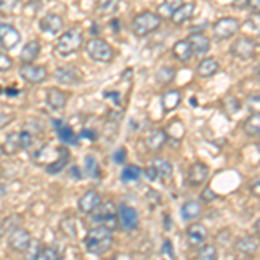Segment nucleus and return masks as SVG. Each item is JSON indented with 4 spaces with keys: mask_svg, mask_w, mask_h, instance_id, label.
I'll use <instances>...</instances> for the list:
<instances>
[{
    "mask_svg": "<svg viewBox=\"0 0 260 260\" xmlns=\"http://www.w3.org/2000/svg\"><path fill=\"white\" fill-rule=\"evenodd\" d=\"M243 132L248 137H257L260 132V115L258 113H250V116L243 123Z\"/></svg>",
    "mask_w": 260,
    "mask_h": 260,
    "instance_id": "7c9ffc66",
    "label": "nucleus"
},
{
    "mask_svg": "<svg viewBox=\"0 0 260 260\" xmlns=\"http://www.w3.org/2000/svg\"><path fill=\"white\" fill-rule=\"evenodd\" d=\"M12 120H14V115H12V113H0V130L4 127H7Z\"/></svg>",
    "mask_w": 260,
    "mask_h": 260,
    "instance_id": "09e8293b",
    "label": "nucleus"
},
{
    "mask_svg": "<svg viewBox=\"0 0 260 260\" xmlns=\"http://www.w3.org/2000/svg\"><path fill=\"white\" fill-rule=\"evenodd\" d=\"M172 56L180 62H187L192 57V50L187 40H177L172 45Z\"/></svg>",
    "mask_w": 260,
    "mask_h": 260,
    "instance_id": "bb28decb",
    "label": "nucleus"
},
{
    "mask_svg": "<svg viewBox=\"0 0 260 260\" xmlns=\"http://www.w3.org/2000/svg\"><path fill=\"white\" fill-rule=\"evenodd\" d=\"M54 78L59 83H62V85H80L83 82L82 71L77 66H71V64L57 68L56 73H54Z\"/></svg>",
    "mask_w": 260,
    "mask_h": 260,
    "instance_id": "ddd939ff",
    "label": "nucleus"
},
{
    "mask_svg": "<svg viewBox=\"0 0 260 260\" xmlns=\"http://www.w3.org/2000/svg\"><path fill=\"white\" fill-rule=\"evenodd\" d=\"M19 0H0V12L2 14H12L18 7Z\"/></svg>",
    "mask_w": 260,
    "mask_h": 260,
    "instance_id": "a19ab883",
    "label": "nucleus"
},
{
    "mask_svg": "<svg viewBox=\"0 0 260 260\" xmlns=\"http://www.w3.org/2000/svg\"><path fill=\"white\" fill-rule=\"evenodd\" d=\"M7 245L14 253H26L31 245V234L23 225H18L7 233Z\"/></svg>",
    "mask_w": 260,
    "mask_h": 260,
    "instance_id": "6e6552de",
    "label": "nucleus"
},
{
    "mask_svg": "<svg viewBox=\"0 0 260 260\" xmlns=\"http://www.w3.org/2000/svg\"><path fill=\"white\" fill-rule=\"evenodd\" d=\"M0 154H2V146H0Z\"/></svg>",
    "mask_w": 260,
    "mask_h": 260,
    "instance_id": "4d7b16f0",
    "label": "nucleus"
},
{
    "mask_svg": "<svg viewBox=\"0 0 260 260\" xmlns=\"http://www.w3.org/2000/svg\"><path fill=\"white\" fill-rule=\"evenodd\" d=\"M220 70V64L219 61L215 59V57H203L198 66H196V73H198V77L201 78H212L213 75H217Z\"/></svg>",
    "mask_w": 260,
    "mask_h": 260,
    "instance_id": "b1692460",
    "label": "nucleus"
},
{
    "mask_svg": "<svg viewBox=\"0 0 260 260\" xmlns=\"http://www.w3.org/2000/svg\"><path fill=\"white\" fill-rule=\"evenodd\" d=\"M113 231L106 225L98 224L95 228H92L89 233L83 238V246H85V251L90 255H101L108 253L113 246Z\"/></svg>",
    "mask_w": 260,
    "mask_h": 260,
    "instance_id": "f257e3e1",
    "label": "nucleus"
},
{
    "mask_svg": "<svg viewBox=\"0 0 260 260\" xmlns=\"http://www.w3.org/2000/svg\"><path fill=\"white\" fill-rule=\"evenodd\" d=\"M151 165H153L154 170H156L158 180H161V182H169V180L172 179V174H174V167H172L170 161L163 160V158H154Z\"/></svg>",
    "mask_w": 260,
    "mask_h": 260,
    "instance_id": "cd10ccee",
    "label": "nucleus"
},
{
    "mask_svg": "<svg viewBox=\"0 0 260 260\" xmlns=\"http://www.w3.org/2000/svg\"><path fill=\"white\" fill-rule=\"evenodd\" d=\"M118 224L125 231H134L139 228V212L134 207L121 203L118 207Z\"/></svg>",
    "mask_w": 260,
    "mask_h": 260,
    "instance_id": "4468645a",
    "label": "nucleus"
},
{
    "mask_svg": "<svg viewBox=\"0 0 260 260\" xmlns=\"http://www.w3.org/2000/svg\"><path fill=\"white\" fill-rule=\"evenodd\" d=\"M182 2H184V0H163V2L160 4V7H158L156 14L160 16L161 19H170L172 12L177 9Z\"/></svg>",
    "mask_w": 260,
    "mask_h": 260,
    "instance_id": "473e14b6",
    "label": "nucleus"
},
{
    "mask_svg": "<svg viewBox=\"0 0 260 260\" xmlns=\"http://www.w3.org/2000/svg\"><path fill=\"white\" fill-rule=\"evenodd\" d=\"M248 2L250 0H233L231 6H233L234 9H245V7H248Z\"/></svg>",
    "mask_w": 260,
    "mask_h": 260,
    "instance_id": "3c124183",
    "label": "nucleus"
},
{
    "mask_svg": "<svg viewBox=\"0 0 260 260\" xmlns=\"http://www.w3.org/2000/svg\"><path fill=\"white\" fill-rule=\"evenodd\" d=\"M12 68H14V59H12L9 54L0 50V73H7Z\"/></svg>",
    "mask_w": 260,
    "mask_h": 260,
    "instance_id": "ea45409f",
    "label": "nucleus"
},
{
    "mask_svg": "<svg viewBox=\"0 0 260 260\" xmlns=\"http://www.w3.org/2000/svg\"><path fill=\"white\" fill-rule=\"evenodd\" d=\"M142 175H144V177L148 179V180H151V182L158 180V174H156V170H154V167H153V165H149L148 169L142 170Z\"/></svg>",
    "mask_w": 260,
    "mask_h": 260,
    "instance_id": "de8ad7c7",
    "label": "nucleus"
},
{
    "mask_svg": "<svg viewBox=\"0 0 260 260\" xmlns=\"http://www.w3.org/2000/svg\"><path fill=\"white\" fill-rule=\"evenodd\" d=\"M208 175H210L208 165H205L203 161H196V163H192L189 167V170H187L186 184L189 187H200L208 180Z\"/></svg>",
    "mask_w": 260,
    "mask_h": 260,
    "instance_id": "9d476101",
    "label": "nucleus"
},
{
    "mask_svg": "<svg viewBox=\"0 0 260 260\" xmlns=\"http://www.w3.org/2000/svg\"><path fill=\"white\" fill-rule=\"evenodd\" d=\"M78 137H90L92 141H95V139H98V136H95V132H94V130H83L82 134H78Z\"/></svg>",
    "mask_w": 260,
    "mask_h": 260,
    "instance_id": "864d4df0",
    "label": "nucleus"
},
{
    "mask_svg": "<svg viewBox=\"0 0 260 260\" xmlns=\"http://www.w3.org/2000/svg\"><path fill=\"white\" fill-rule=\"evenodd\" d=\"M118 6H120L118 0H98L95 11H98L101 16H110L118 11Z\"/></svg>",
    "mask_w": 260,
    "mask_h": 260,
    "instance_id": "72a5a7b5",
    "label": "nucleus"
},
{
    "mask_svg": "<svg viewBox=\"0 0 260 260\" xmlns=\"http://www.w3.org/2000/svg\"><path fill=\"white\" fill-rule=\"evenodd\" d=\"M85 50L89 54V57L92 61L101 62V64H110L115 61V49L108 40L101 39V37H94V39L87 40Z\"/></svg>",
    "mask_w": 260,
    "mask_h": 260,
    "instance_id": "7ed1b4c3",
    "label": "nucleus"
},
{
    "mask_svg": "<svg viewBox=\"0 0 260 260\" xmlns=\"http://www.w3.org/2000/svg\"><path fill=\"white\" fill-rule=\"evenodd\" d=\"M54 127H56V132H57V137L62 144H78V134H75V130L66 125L64 121L61 120H54Z\"/></svg>",
    "mask_w": 260,
    "mask_h": 260,
    "instance_id": "5701e85b",
    "label": "nucleus"
},
{
    "mask_svg": "<svg viewBox=\"0 0 260 260\" xmlns=\"http://www.w3.org/2000/svg\"><path fill=\"white\" fill-rule=\"evenodd\" d=\"M169 141V136H167L165 130L161 128H154L146 136V148H148L151 153H158V151L163 149V146Z\"/></svg>",
    "mask_w": 260,
    "mask_h": 260,
    "instance_id": "412c9836",
    "label": "nucleus"
},
{
    "mask_svg": "<svg viewBox=\"0 0 260 260\" xmlns=\"http://www.w3.org/2000/svg\"><path fill=\"white\" fill-rule=\"evenodd\" d=\"M258 228H260V220L257 219V220H255V225H253V233H255V236H258Z\"/></svg>",
    "mask_w": 260,
    "mask_h": 260,
    "instance_id": "5fc2aeb1",
    "label": "nucleus"
},
{
    "mask_svg": "<svg viewBox=\"0 0 260 260\" xmlns=\"http://www.w3.org/2000/svg\"><path fill=\"white\" fill-rule=\"evenodd\" d=\"M258 187H260V179L257 177V179L253 180V182H251V186H250V192H251V194L255 196V198H258V196H260V192H258Z\"/></svg>",
    "mask_w": 260,
    "mask_h": 260,
    "instance_id": "8fccbe9b",
    "label": "nucleus"
},
{
    "mask_svg": "<svg viewBox=\"0 0 260 260\" xmlns=\"http://www.w3.org/2000/svg\"><path fill=\"white\" fill-rule=\"evenodd\" d=\"M161 253L165 255V257H170V258H175V251H174V245H172V241L165 240L161 246Z\"/></svg>",
    "mask_w": 260,
    "mask_h": 260,
    "instance_id": "49530a36",
    "label": "nucleus"
},
{
    "mask_svg": "<svg viewBox=\"0 0 260 260\" xmlns=\"http://www.w3.org/2000/svg\"><path fill=\"white\" fill-rule=\"evenodd\" d=\"M217 255H219V251L213 245H201L198 246V258L201 260H215Z\"/></svg>",
    "mask_w": 260,
    "mask_h": 260,
    "instance_id": "4c0bfd02",
    "label": "nucleus"
},
{
    "mask_svg": "<svg viewBox=\"0 0 260 260\" xmlns=\"http://www.w3.org/2000/svg\"><path fill=\"white\" fill-rule=\"evenodd\" d=\"M180 217H182L184 222L198 220L201 217V205L194 200L186 201V203L180 207Z\"/></svg>",
    "mask_w": 260,
    "mask_h": 260,
    "instance_id": "393cba45",
    "label": "nucleus"
},
{
    "mask_svg": "<svg viewBox=\"0 0 260 260\" xmlns=\"http://www.w3.org/2000/svg\"><path fill=\"white\" fill-rule=\"evenodd\" d=\"M175 75H177V71L175 68H170V66H163L156 71V82L161 83V85H169L175 80Z\"/></svg>",
    "mask_w": 260,
    "mask_h": 260,
    "instance_id": "f704fd0d",
    "label": "nucleus"
},
{
    "mask_svg": "<svg viewBox=\"0 0 260 260\" xmlns=\"http://www.w3.org/2000/svg\"><path fill=\"white\" fill-rule=\"evenodd\" d=\"M217 198V192L212 189V187H205L203 191H201L200 194V201L201 203H212L213 200Z\"/></svg>",
    "mask_w": 260,
    "mask_h": 260,
    "instance_id": "a18cd8bd",
    "label": "nucleus"
},
{
    "mask_svg": "<svg viewBox=\"0 0 260 260\" xmlns=\"http://www.w3.org/2000/svg\"><path fill=\"white\" fill-rule=\"evenodd\" d=\"M141 177H142V169L134 165V163H130V165H127L121 170V182H125V184L136 182V180H139Z\"/></svg>",
    "mask_w": 260,
    "mask_h": 260,
    "instance_id": "2f4dec72",
    "label": "nucleus"
},
{
    "mask_svg": "<svg viewBox=\"0 0 260 260\" xmlns=\"http://www.w3.org/2000/svg\"><path fill=\"white\" fill-rule=\"evenodd\" d=\"M241 28V23L238 18H233V16H225V18H220L213 23V28H212V35L215 40H229L240 31Z\"/></svg>",
    "mask_w": 260,
    "mask_h": 260,
    "instance_id": "423d86ee",
    "label": "nucleus"
},
{
    "mask_svg": "<svg viewBox=\"0 0 260 260\" xmlns=\"http://www.w3.org/2000/svg\"><path fill=\"white\" fill-rule=\"evenodd\" d=\"M182 101V95H180L179 90L175 89H169L161 94V108H163V113H170L174 111L175 108L180 104Z\"/></svg>",
    "mask_w": 260,
    "mask_h": 260,
    "instance_id": "a878e982",
    "label": "nucleus"
},
{
    "mask_svg": "<svg viewBox=\"0 0 260 260\" xmlns=\"http://www.w3.org/2000/svg\"><path fill=\"white\" fill-rule=\"evenodd\" d=\"M208 238V229L207 225H203L198 220H192V224L187 225L186 229V241L191 248H198V246L203 245Z\"/></svg>",
    "mask_w": 260,
    "mask_h": 260,
    "instance_id": "f8f14e48",
    "label": "nucleus"
},
{
    "mask_svg": "<svg viewBox=\"0 0 260 260\" xmlns=\"http://www.w3.org/2000/svg\"><path fill=\"white\" fill-rule=\"evenodd\" d=\"M21 149V141H19V132H11L7 134L6 141H4V146H2V153L9 154V156H14L18 154Z\"/></svg>",
    "mask_w": 260,
    "mask_h": 260,
    "instance_id": "c756f323",
    "label": "nucleus"
},
{
    "mask_svg": "<svg viewBox=\"0 0 260 260\" xmlns=\"http://www.w3.org/2000/svg\"><path fill=\"white\" fill-rule=\"evenodd\" d=\"M248 7L251 9V12L258 14V12H260V0H250V2H248Z\"/></svg>",
    "mask_w": 260,
    "mask_h": 260,
    "instance_id": "603ef678",
    "label": "nucleus"
},
{
    "mask_svg": "<svg viewBox=\"0 0 260 260\" xmlns=\"http://www.w3.org/2000/svg\"><path fill=\"white\" fill-rule=\"evenodd\" d=\"M257 49H258L257 40L250 39V37H240V39L233 42V45L229 47V52L231 56L240 61H250L257 56Z\"/></svg>",
    "mask_w": 260,
    "mask_h": 260,
    "instance_id": "0eeeda50",
    "label": "nucleus"
},
{
    "mask_svg": "<svg viewBox=\"0 0 260 260\" xmlns=\"http://www.w3.org/2000/svg\"><path fill=\"white\" fill-rule=\"evenodd\" d=\"M101 194L95 189H90V191H87V192H83V194L78 198V210H80L82 213H92L95 210V208L99 207V203H101Z\"/></svg>",
    "mask_w": 260,
    "mask_h": 260,
    "instance_id": "aec40b11",
    "label": "nucleus"
},
{
    "mask_svg": "<svg viewBox=\"0 0 260 260\" xmlns=\"http://www.w3.org/2000/svg\"><path fill=\"white\" fill-rule=\"evenodd\" d=\"M21 33L9 23H0V47L4 50H12L19 45Z\"/></svg>",
    "mask_w": 260,
    "mask_h": 260,
    "instance_id": "9b49d317",
    "label": "nucleus"
},
{
    "mask_svg": "<svg viewBox=\"0 0 260 260\" xmlns=\"http://www.w3.org/2000/svg\"><path fill=\"white\" fill-rule=\"evenodd\" d=\"M19 77L23 78L26 83H31V85H40V83L49 80V70L45 66L40 64H21L19 66Z\"/></svg>",
    "mask_w": 260,
    "mask_h": 260,
    "instance_id": "1a4fd4ad",
    "label": "nucleus"
},
{
    "mask_svg": "<svg viewBox=\"0 0 260 260\" xmlns=\"http://www.w3.org/2000/svg\"><path fill=\"white\" fill-rule=\"evenodd\" d=\"M161 24V18L153 11H142L139 14L134 16L132 19V33L136 37H148L151 33H154L160 28Z\"/></svg>",
    "mask_w": 260,
    "mask_h": 260,
    "instance_id": "20e7f679",
    "label": "nucleus"
},
{
    "mask_svg": "<svg viewBox=\"0 0 260 260\" xmlns=\"http://www.w3.org/2000/svg\"><path fill=\"white\" fill-rule=\"evenodd\" d=\"M92 219L95 224L106 225L111 231H116L118 228V210L111 201H101L99 207L92 212Z\"/></svg>",
    "mask_w": 260,
    "mask_h": 260,
    "instance_id": "39448f33",
    "label": "nucleus"
},
{
    "mask_svg": "<svg viewBox=\"0 0 260 260\" xmlns=\"http://www.w3.org/2000/svg\"><path fill=\"white\" fill-rule=\"evenodd\" d=\"M196 12V6L194 2H182L180 6L172 12L170 16V21L172 24H175V26H180V24L187 23V21L192 19V16H194Z\"/></svg>",
    "mask_w": 260,
    "mask_h": 260,
    "instance_id": "f3484780",
    "label": "nucleus"
},
{
    "mask_svg": "<svg viewBox=\"0 0 260 260\" xmlns=\"http://www.w3.org/2000/svg\"><path fill=\"white\" fill-rule=\"evenodd\" d=\"M258 106H260V95L258 94H251L246 99V110L250 113H258Z\"/></svg>",
    "mask_w": 260,
    "mask_h": 260,
    "instance_id": "37998d69",
    "label": "nucleus"
},
{
    "mask_svg": "<svg viewBox=\"0 0 260 260\" xmlns=\"http://www.w3.org/2000/svg\"><path fill=\"white\" fill-rule=\"evenodd\" d=\"M234 248H236L238 253L255 255L258 250V243L255 238H251V236H243V238H240V240H236V243H234Z\"/></svg>",
    "mask_w": 260,
    "mask_h": 260,
    "instance_id": "c85d7f7f",
    "label": "nucleus"
},
{
    "mask_svg": "<svg viewBox=\"0 0 260 260\" xmlns=\"http://www.w3.org/2000/svg\"><path fill=\"white\" fill-rule=\"evenodd\" d=\"M40 50H42V45L39 40H30L23 45L19 52V61L21 64H30V62H35L39 59L40 56Z\"/></svg>",
    "mask_w": 260,
    "mask_h": 260,
    "instance_id": "4be33fe9",
    "label": "nucleus"
},
{
    "mask_svg": "<svg viewBox=\"0 0 260 260\" xmlns=\"http://www.w3.org/2000/svg\"><path fill=\"white\" fill-rule=\"evenodd\" d=\"M61 253L54 246H40L39 251L35 253V260H59Z\"/></svg>",
    "mask_w": 260,
    "mask_h": 260,
    "instance_id": "c9c22d12",
    "label": "nucleus"
},
{
    "mask_svg": "<svg viewBox=\"0 0 260 260\" xmlns=\"http://www.w3.org/2000/svg\"><path fill=\"white\" fill-rule=\"evenodd\" d=\"M186 40L189 42V45H191L192 56H194V54L196 56H207L208 50H210L212 42L208 37H205L203 33H191Z\"/></svg>",
    "mask_w": 260,
    "mask_h": 260,
    "instance_id": "6ab92c4d",
    "label": "nucleus"
},
{
    "mask_svg": "<svg viewBox=\"0 0 260 260\" xmlns=\"http://www.w3.org/2000/svg\"><path fill=\"white\" fill-rule=\"evenodd\" d=\"M19 141H21V149H30L33 146V136L28 130H21L19 132Z\"/></svg>",
    "mask_w": 260,
    "mask_h": 260,
    "instance_id": "79ce46f5",
    "label": "nucleus"
},
{
    "mask_svg": "<svg viewBox=\"0 0 260 260\" xmlns=\"http://www.w3.org/2000/svg\"><path fill=\"white\" fill-rule=\"evenodd\" d=\"M113 163L115 165H123L125 161H127V149L125 148H118L115 149V153H113Z\"/></svg>",
    "mask_w": 260,
    "mask_h": 260,
    "instance_id": "c03bdc74",
    "label": "nucleus"
},
{
    "mask_svg": "<svg viewBox=\"0 0 260 260\" xmlns=\"http://www.w3.org/2000/svg\"><path fill=\"white\" fill-rule=\"evenodd\" d=\"M70 94L64 90H61L59 87H50L47 89V94H45V103L52 111H62L68 104Z\"/></svg>",
    "mask_w": 260,
    "mask_h": 260,
    "instance_id": "2eb2a0df",
    "label": "nucleus"
},
{
    "mask_svg": "<svg viewBox=\"0 0 260 260\" xmlns=\"http://www.w3.org/2000/svg\"><path fill=\"white\" fill-rule=\"evenodd\" d=\"M2 234H4V220L0 219V240H2Z\"/></svg>",
    "mask_w": 260,
    "mask_h": 260,
    "instance_id": "6e6d98bb",
    "label": "nucleus"
},
{
    "mask_svg": "<svg viewBox=\"0 0 260 260\" xmlns=\"http://www.w3.org/2000/svg\"><path fill=\"white\" fill-rule=\"evenodd\" d=\"M85 174L89 175L92 179H101L103 177V174H101V169H99V163L95 160L92 154L89 156H85Z\"/></svg>",
    "mask_w": 260,
    "mask_h": 260,
    "instance_id": "e433bc0d",
    "label": "nucleus"
},
{
    "mask_svg": "<svg viewBox=\"0 0 260 260\" xmlns=\"http://www.w3.org/2000/svg\"><path fill=\"white\" fill-rule=\"evenodd\" d=\"M83 45V31L80 28H70L64 33H61L57 39L56 45H54V52L59 57H68L71 54L78 52Z\"/></svg>",
    "mask_w": 260,
    "mask_h": 260,
    "instance_id": "f03ea898",
    "label": "nucleus"
},
{
    "mask_svg": "<svg viewBox=\"0 0 260 260\" xmlns=\"http://www.w3.org/2000/svg\"><path fill=\"white\" fill-rule=\"evenodd\" d=\"M68 161H70V149L66 148V146H59V148H57V156L45 165V172L50 175H57L61 170H64Z\"/></svg>",
    "mask_w": 260,
    "mask_h": 260,
    "instance_id": "a211bd4d",
    "label": "nucleus"
},
{
    "mask_svg": "<svg viewBox=\"0 0 260 260\" xmlns=\"http://www.w3.org/2000/svg\"><path fill=\"white\" fill-rule=\"evenodd\" d=\"M62 26H64V21L59 14H54V12H49V14L42 16L40 21H39V28L40 31L44 33H49V35H57Z\"/></svg>",
    "mask_w": 260,
    "mask_h": 260,
    "instance_id": "dca6fc26",
    "label": "nucleus"
},
{
    "mask_svg": "<svg viewBox=\"0 0 260 260\" xmlns=\"http://www.w3.org/2000/svg\"><path fill=\"white\" fill-rule=\"evenodd\" d=\"M59 228L68 238H77V222H75V219H71V217H68V219H62Z\"/></svg>",
    "mask_w": 260,
    "mask_h": 260,
    "instance_id": "58836bf2",
    "label": "nucleus"
}]
</instances>
